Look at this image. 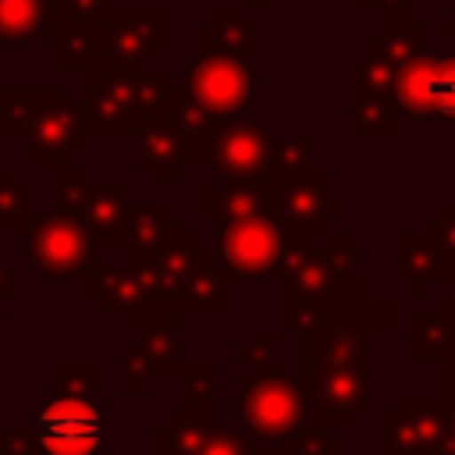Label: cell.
Segmentation results:
<instances>
[{
	"label": "cell",
	"mask_w": 455,
	"mask_h": 455,
	"mask_svg": "<svg viewBox=\"0 0 455 455\" xmlns=\"http://www.w3.org/2000/svg\"><path fill=\"white\" fill-rule=\"evenodd\" d=\"M281 327L299 331V373L341 366L377 377V334L395 327V299L380 295L377 281H355L327 299H281Z\"/></svg>",
	"instance_id": "1"
},
{
	"label": "cell",
	"mask_w": 455,
	"mask_h": 455,
	"mask_svg": "<svg viewBox=\"0 0 455 455\" xmlns=\"http://www.w3.org/2000/svg\"><path fill=\"white\" fill-rule=\"evenodd\" d=\"M171 75L153 68L121 71H85V128L89 135H132L153 114L167 107Z\"/></svg>",
	"instance_id": "2"
},
{
	"label": "cell",
	"mask_w": 455,
	"mask_h": 455,
	"mask_svg": "<svg viewBox=\"0 0 455 455\" xmlns=\"http://www.w3.org/2000/svg\"><path fill=\"white\" fill-rule=\"evenodd\" d=\"M316 238L274 210L249 213V217H231L217 220V252L220 259L235 270V277L259 281V277H277L288 270Z\"/></svg>",
	"instance_id": "3"
},
{
	"label": "cell",
	"mask_w": 455,
	"mask_h": 455,
	"mask_svg": "<svg viewBox=\"0 0 455 455\" xmlns=\"http://www.w3.org/2000/svg\"><path fill=\"white\" fill-rule=\"evenodd\" d=\"M231 412L245 437L263 444H284L309 423H316V412L302 391L299 380L274 377H235L231 380Z\"/></svg>",
	"instance_id": "4"
},
{
	"label": "cell",
	"mask_w": 455,
	"mask_h": 455,
	"mask_svg": "<svg viewBox=\"0 0 455 455\" xmlns=\"http://www.w3.org/2000/svg\"><path fill=\"white\" fill-rule=\"evenodd\" d=\"M171 50V11L164 4H117L96 36L85 71L153 68Z\"/></svg>",
	"instance_id": "5"
},
{
	"label": "cell",
	"mask_w": 455,
	"mask_h": 455,
	"mask_svg": "<svg viewBox=\"0 0 455 455\" xmlns=\"http://www.w3.org/2000/svg\"><path fill=\"white\" fill-rule=\"evenodd\" d=\"M178 89L206 117H235L267 100V71H259L238 57L192 53L181 64Z\"/></svg>",
	"instance_id": "6"
},
{
	"label": "cell",
	"mask_w": 455,
	"mask_h": 455,
	"mask_svg": "<svg viewBox=\"0 0 455 455\" xmlns=\"http://www.w3.org/2000/svg\"><path fill=\"white\" fill-rule=\"evenodd\" d=\"M114 256L100 267H92L82 281H85V291L100 302V309L117 320L124 331L164 313V309H178L156 284L153 270H149V259L146 256H128V252H117L110 249Z\"/></svg>",
	"instance_id": "7"
},
{
	"label": "cell",
	"mask_w": 455,
	"mask_h": 455,
	"mask_svg": "<svg viewBox=\"0 0 455 455\" xmlns=\"http://www.w3.org/2000/svg\"><path fill=\"white\" fill-rule=\"evenodd\" d=\"M25 256L36 267L39 281H68L85 277L92 267L103 263L107 245L75 217L64 213H39L25 228Z\"/></svg>",
	"instance_id": "8"
},
{
	"label": "cell",
	"mask_w": 455,
	"mask_h": 455,
	"mask_svg": "<svg viewBox=\"0 0 455 455\" xmlns=\"http://www.w3.org/2000/svg\"><path fill=\"white\" fill-rule=\"evenodd\" d=\"M18 139H21V171H32V167H57L78 156L92 135L85 128L82 103H75L64 85H53L32 107Z\"/></svg>",
	"instance_id": "9"
},
{
	"label": "cell",
	"mask_w": 455,
	"mask_h": 455,
	"mask_svg": "<svg viewBox=\"0 0 455 455\" xmlns=\"http://www.w3.org/2000/svg\"><path fill=\"white\" fill-rule=\"evenodd\" d=\"M359 249H363V235L359 231H331L327 245H309L288 270H281L274 281L281 284V299H302V302H316L334 295L345 284L363 281V267H359Z\"/></svg>",
	"instance_id": "10"
},
{
	"label": "cell",
	"mask_w": 455,
	"mask_h": 455,
	"mask_svg": "<svg viewBox=\"0 0 455 455\" xmlns=\"http://www.w3.org/2000/svg\"><path fill=\"white\" fill-rule=\"evenodd\" d=\"M270 139L274 132L259 117H213L206 128V167H213L224 181L274 185Z\"/></svg>",
	"instance_id": "11"
},
{
	"label": "cell",
	"mask_w": 455,
	"mask_h": 455,
	"mask_svg": "<svg viewBox=\"0 0 455 455\" xmlns=\"http://www.w3.org/2000/svg\"><path fill=\"white\" fill-rule=\"evenodd\" d=\"M32 430L46 455H103L107 441L103 405L60 391L39 398Z\"/></svg>",
	"instance_id": "12"
},
{
	"label": "cell",
	"mask_w": 455,
	"mask_h": 455,
	"mask_svg": "<svg viewBox=\"0 0 455 455\" xmlns=\"http://www.w3.org/2000/svg\"><path fill=\"white\" fill-rule=\"evenodd\" d=\"M444 434V398L412 391L395 395L377 412V455H437Z\"/></svg>",
	"instance_id": "13"
},
{
	"label": "cell",
	"mask_w": 455,
	"mask_h": 455,
	"mask_svg": "<svg viewBox=\"0 0 455 455\" xmlns=\"http://www.w3.org/2000/svg\"><path fill=\"white\" fill-rule=\"evenodd\" d=\"M270 206L288 224L309 231L313 238L331 235V224L348 213V203L331 196V171L327 167H306L295 174H281L270 185Z\"/></svg>",
	"instance_id": "14"
},
{
	"label": "cell",
	"mask_w": 455,
	"mask_h": 455,
	"mask_svg": "<svg viewBox=\"0 0 455 455\" xmlns=\"http://www.w3.org/2000/svg\"><path fill=\"white\" fill-rule=\"evenodd\" d=\"M299 384H302L316 419L327 423L331 430H352L363 423V412L377 409L373 377H363L355 370L316 366L309 373H299Z\"/></svg>",
	"instance_id": "15"
},
{
	"label": "cell",
	"mask_w": 455,
	"mask_h": 455,
	"mask_svg": "<svg viewBox=\"0 0 455 455\" xmlns=\"http://www.w3.org/2000/svg\"><path fill=\"white\" fill-rule=\"evenodd\" d=\"M153 455H245V434L217 427L210 412L174 409L164 427L149 434Z\"/></svg>",
	"instance_id": "16"
},
{
	"label": "cell",
	"mask_w": 455,
	"mask_h": 455,
	"mask_svg": "<svg viewBox=\"0 0 455 455\" xmlns=\"http://www.w3.org/2000/svg\"><path fill=\"white\" fill-rule=\"evenodd\" d=\"M132 149H135V167L146 171L156 185H178L185 178V146H181V128L171 117V107L153 114L146 124L132 132Z\"/></svg>",
	"instance_id": "17"
},
{
	"label": "cell",
	"mask_w": 455,
	"mask_h": 455,
	"mask_svg": "<svg viewBox=\"0 0 455 455\" xmlns=\"http://www.w3.org/2000/svg\"><path fill=\"white\" fill-rule=\"evenodd\" d=\"M267 50V28L249 18V7L242 4H217L213 14L199 25V53H217V57H238L252 60L263 57Z\"/></svg>",
	"instance_id": "18"
},
{
	"label": "cell",
	"mask_w": 455,
	"mask_h": 455,
	"mask_svg": "<svg viewBox=\"0 0 455 455\" xmlns=\"http://www.w3.org/2000/svg\"><path fill=\"white\" fill-rule=\"evenodd\" d=\"M231 295H235V270L220 259L217 249H199L192 270L185 274L174 306L181 313H203V316H224L231 313Z\"/></svg>",
	"instance_id": "19"
},
{
	"label": "cell",
	"mask_w": 455,
	"mask_h": 455,
	"mask_svg": "<svg viewBox=\"0 0 455 455\" xmlns=\"http://www.w3.org/2000/svg\"><path fill=\"white\" fill-rule=\"evenodd\" d=\"M444 252L437 245V238L419 228V231H395L391 238V277L398 284L409 288L412 299H423L430 291V284L444 281Z\"/></svg>",
	"instance_id": "20"
},
{
	"label": "cell",
	"mask_w": 455,
	"mask_h": 455,
	"mask_svg": "<svg viewBox=\"0 0 455 455\" xmlns=\"http://www.w3.org/2000/svg\"><path fill=\"white\" fill-rule=\"evenodd\" d=\"M135 203H139L135 185H124V181L92 185V181H89L75 220H82L107 249H114V238H117V231H121V224L128 220V213H132Z\"/></svg>",
	"instance_id": "21"
},
{
	"label": "cell",
	"mask_w": 455,
	"mask_h": 455,
	"mask_svg": "<svg viewBox=\"0 0 455 455\" xmlns=\"http://www.w3.org/2000/svg\"><path fill=\"white\" fill-rule=\"evenodd\" d=\"M178 224H181V217L171 213V203L167 199L135 203L132 213H128V220L121 224V231L114 238V249L117 252H128V256H149V252H156V245Z\"/></svg>",
	"instance_id": "22"
},
{
	"label": "cell",
	"mask_w": 455,
	"mask_h": 455,
	"mask_svg": "<svg viewBox=\"0 0 455 455\" xmlns=\"http://www.w3.org/2000/svg\"><path fill=\"white\" fill-rule=\"evenodd\" d=\"M181 309H164L142 323H135V345L153 363L156 377H178L181 370Z\"/></svg>",
	"instance_id": "23"
},
{
	"label": "cell",
	"mask_w": 455,
	"mask_h": 455,
	"mask_svg": "<svg viewBox=\"0 0 455 455\" xmlns=\"http://www.w3.org/2000/svg\"><path fill=\"white\" fill-rule=\"evenodd\" d=\"M199 210L203 217L217 220H231V217H249V213H263L274 210L270 206V185H256V181H210L199 188Z\"/></svg>",
	"instance_id": "24"
},
{
	"label": "cell",
	"mask_w": 455,
	"mask_h": 455,
	"mask_svg": "<svg viewBox=\"0 0 455 455\" xmlns=\"http://www.w3.org/2000/svg\"><path fill=\"white\" fill-rule=\"evenodd\" d=\"M199 249H203L199 231H188L185 220H181V224L171 228V235L156 245V252L146 256V259H149V270H153V277H156V284H160V291H164L171 302H174V295H178L185 274L192 270Z\"/></svg>",
	"instance_id": "25"
},
{
	"label": "cell",
	"mask_w": 455,
	"mask_h": 455,
	"mask_svg": "<svg viewBox=\"0 0 455 455\" xmlns=\"http://www.w3.org/2000/svg\"><path fill=\"white\" fill-rule=\"evenodd\" d=\"M409 359L455 366V316L412 313L409 316Z\"/></svg>",
	"instance_id": "26"
},
{
	"label": "cell",
	"mask_w": 455,
	"mask_h": 455,
	"mask_svg": "<svg viewBox=\"0 0 455 455\" xmlns=\"http://www.w3.org/2000/svg\"><path fill=\"white\" fill-rule=\"evenodd\" d=\"M39 217V188L11 160L0 167V235H25Z\"/></svg>",
	"instance_id": "27"
},
{
	"label": "cell",
	"mask_w": 455,
	"mask_h": 455,
	"mask_svg": "<svg viewBox=\"0 0 455 455\" xmlns=\"http://www.w3.org/2000/svg\"><path fill=\"white\" fill-rule=\"evenodd\" d=\"M395 117H398L395 100L345 82V132L352 139L355 135H391Z\"/></svg>",
	"instance_id": "28"
},
{
	"label": "cell",
	"mask_w": 455,
	"mask_h": 455,
	"mask_svg": "<svg viewBox=\"0 0 455 455\" xmlns=\"http://www.w3.org/2000/svg\"><path fill=\"white\" fill-rule=\"evenodd\" d=\"M50 0H0V43L14 57L28 39L46 36Z\"/></svg>",
	"instance_id": "29"
},
{
	"label": "cell",
	"mask_w": 455,
	"mask_h": 455,
	"mask_svg": "<svg viewBox=\"0 0 455 455\" xmlns=\"http://www.w3.org/2000/svg\"><path fill=\"white\" fill-rule=\"evenodd\" d=\"M430 78H434V57L430 53L398 64V71H395V110L405 114V117H434Z\"/></svg>",
	"instance_id": "30"
},
{
	"label": "cell",
	"mask_w": 455,
	"mask_h": 455,
	"mask_svg": "<svg viewBox=\"0 0 455 455\" xmlns=\"http://www.w3.org/2000/svg\"><path fill=\"white\" fill-rule=\"evenodd\" d=\"M121 0H50V25H46V39L68 28L78 32H96L107 25V18L114 14Z\"/></svg>",
	"instance_id": "31"
},
{
	"label": "cell",
	"mask_w": 455,
	"mask_h": 455,
	"mask_svg": "<svg viewBox=\"0 0 455 455\" xmlns=\"http://www.w3.org/2000/svg\"><path fill=\"white\" fill-rule=\"evenodd\" d=\"M53 384L60 395L103 405V363L96 359H60L53 363Z\"/></svg>",
	"instance_id": "32"
},
{
	"label": "cell",
	"mask_w": 455,
	"mask_h": 455,
	"mask_svg": "<svg viewBox=\"0 0 455 455\" xmlns=\"http://www.w3.org/2000/svg\"><path fill=\"white\" fill-rule=\"evenodd\" d=\"M277 345H281V327H274V331H249L245 341L235 345L231 359L238 366H245L249 377H274V373H281Z\"/></svg>",
	"instance_id": "33"
},
{
	"label": "cell",
	"mask_w": 455,
	"mask_h": 455,
	"mask_svg": "<svg viewBox=\"0 0 455 455\" xmlns=\"http://www.w3.org/2000/svg\"><path fill=\"white\" fill-rule=\"evenodd\" d=\"M377 43H380L384 57L398 68V64H405V60L427 53V21L405 18V21L391 25V28H380V32H377Z\"/></svg>",
	"instance_id": "34"
},
{
	"label": "cell",
	"mask_w": 455,
	"mask_h": 455,
	"mask_svg": "<svg viewBox=\"0 0 455 455\" xmlns=\"http://www.w3.org/2000/svg\"><path fill=\"white\" fill-rule=\"evenodd\" d=\"M181 377V409H192V412H210L213 416V405H217V366L213 363H181L178 370Z\"/></svg>",
	"instance_id": "35"
},
{
	"label": "cell",
	"mask_w": 455,
	"mask_h": 455,
	"mask_svg": "<svg viewBox=\"0 0 455 455\" xmlns=\"http://www.w3.org/2000/svg\"><path fill=\"white\" fill-rule=\"evenodd\" d=\"M53 85H0V135H21L32 107L50 92Z\"/></svg>",
	"instance_id": "36"
},
{
	"label": "cell",
	"mask_w": 455,
	"mask_h": 455,
	"mask_svg": "<svg viewBox=\"0 0 455 455\" xmlns=\"http://www.w3.org/2000/svg\"><path fill=\"white\" fill-rule=\"evenodd\" d=\"M313 149H316V139L306 135V132L302 135L299 132L274 135L270 139V171H274V178L313 167Z\"/></svg>",
	"instance_id": "37"
},
{
	"label": "cell",
	"mask_w": 455,
	"mask_h": 455,
	"mask_svg": "<svg viewBox=\"0 0 455 455\" xmlns=\"http://www.w3.org/2000/svg\"><path fill=\"white\" fill-rule=\"evenodd\" d=\"M50 43H53V68L57 71H85L92 60V50H96V32L68 28V32L50 36Z\"/></svg>",
	"instance_id": "38"
},
{
	"label": "cell",
	"mask_w": 455,
	"mask_h": 455,
	"mask_svg": "<svg viewBox=\"0 0 455 455\" xmlns=\"http://www.w3.org/2000/svg\"><path fill=\"white\" fill-rule=\"evenodd\" d=\"M153 384H156V370H153V363L142 355V348L132 341V345L121 352L117 387H121V395H149Z\"/></svg>",
	"instance_id": "39"
},
{
	"label": "cell",
	"mask_w": 455,
	"mask_h": 455,
	"mask_svg": "<svg viewBox=\"0 0 455 455\" xmlns=\"http://www.w3.org/2000/svg\"><path fill=\"white\" fill-rule=\"evenodd\" d=\"M281 455H348V448L341 441L331 437V427L327 423H309L306 430H299L291 441L277 444Z\"/></svg>",
	"instance_id": "40"
},
{
	"label": "cell",
	"mask_w": 455,
	"mask_h": 455,
	"mask_svg": "<svg viewBox=\"0 0 455 455\" xmlns=\"http://www.w3.org/2000/svg\"><path fill=\"white\" fill-rule=\"evenodd\" d=\"M430 103H434V117H455V53L434 57Z\"/></svg>",
	"instance_id": "41"
},
{
	"label": "cell",
	"mask_w": 455,
	"mask_h": 455,
	"mask_svg": "<svg viewBox=\"0 0 455 455\" xmlns=\"http://www.w3.org/2000/svg\"><path fill=\"white\" fill-rule=\"evenodd\" d=\"M423 228L437 238V245H441V252H444V263L451 267V263H455V199H444L441 210L423 220Z\"/></svg>",
	"instance_id": "42"
},
{
	"label": "cell",
	"mask_w": 455,
	"mask_h": 455,
	"mask_svg": "<svg viewBox=\"0 0 455 455\" xmlns=\"http://www.w3.org/2000/svg\"><path fill=\"white\" fill-rule=\"evenodd\" d=\"M36 448L32 427H0V455H32Z\"/></svg>",
	"instance_id": "43"
},
{
	"label": "cell",
	"mask_w": 455,
	"mask_h": 455,
	"mask_svg": "<svg viewBox=\"0 0 455 455\" xmlns=\"http://www.w3.org/2000/svg\"><path fill=\"white\" fill-rule=\"evenodd\" d=\"M370 7L377 11V32L380 28H391V25L405 21V18H412L409 14V0H370Z\"/></svg>",
	"instance_id": "44"
},
{
	"label": "cell",
	"mask_w": 455,
	"mask_h": 455,
	"mask_svg": "<svg viewBox=\"0 0 455 455\" xmlns=\"http://www.w3.org/2000/svg\"><path fill=\"white\" fill-rule=\"evenodd\" d=\"M0 295L4 299H18L21 295V267L11 263L4 249H0Z\"/></svg>",
	"instance_id": "45"
},
{
	"label": "cell",
	"mask_w": 455,
	"mask_h": 455,
	"mask_svg": "<svg viewBox=\"0 0 455 455\" xmlns=\"http://www.w3.org/2000/svg\"><path fill=\"white\" fill-rule=\"evenodd\" d=\"M437 455H455V409L451 405H444V434H441Z\"/></svg>",
	"instance_id": "46"
},
{
	"label": "cell",
	"mask_w": 455,
	"mask_h": 455,
	"mask_svg": "<svg viewBox=\"0 0 455 455\" xmlns=\"http://www.w3.org/2000/svg\"><path fill=\"white\" fill-rule=\"evenodd\" d=\"M444 302H441V313H448V316H455V263L444 270Z\"/></svg>",
	"instance_id": "47"
},
{
	"label": "cell",
	"mask_w": 455,
	"mask_h": 455,
	"mask_svg": "<svg viewBox=\"0 0 455 455\" xmlns=\"http://www.w3.org/2000/svg\"><path fill=\"white\" fill-rule=\"evenodd\" d=\"M245 455H281V448H277V444H263V441L245 437Z\"/></svg>",
	"instance_id": "48"
},
{
	"label": "cell",
	"mask_w": 455,
	"mask_h": 455,
	"mask_svg": "<svg viewBox=\"0 0 455 455\" xmlns=\"http://www.w3.org/2000/svg\"><path fill=\"white\" fill-rule=\"evenodd\" d=\"M441 32H444L448 39H455V4L444 11V18H441Z\"/></svg>",
	"instance_id": "49"
},
{
	"label": "cell",
	"mask_w": 455,
	"mask_h": 455,
	"mask_svg": "<svg viewBox=\"0 0 455 455\" xmlns=\"http://www.w3.org/2000/svg\"><path fill=\"white\" fill-rule=\"evenodd\" d=\"M7 359V316L0 313V363Z\"/></svg>",
	"instance_id": "50"
},
{
	"label": "cell",
	"mask_w": 455,
	"mask_h": 455,
	"mask_svg": "<svg viewBox=\"0 0 455 455\" xmlns=\"http://www.w3.org/2000/svg\"><path fill=\"white\" fill-rule=\"evenodd\" d=\"M231 4H242V7H277L281 0H231Z\"/></svg>",
	"instance_id": "51"
},
{
	"label": "cell",
	"mask_w": 455,
	"mask_h": 455,
	"mask_svg": "<svg viewBox=\"0 0 455 455\" xmlns=\"http://www.w3.org/2000/svg\"><path fill=\"white\" fill-rule=\"evenodd\" d=\"M352 4H370V0H331V7H352Z\"/></svg>",
	"instance_id": "52"
}]
</instances>
